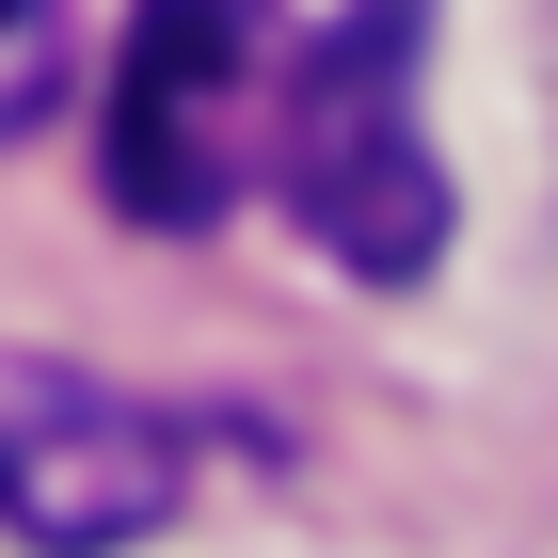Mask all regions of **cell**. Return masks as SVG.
<instances>
[{
    "label": "cell",
    "mask_w": 558,
    "mask_h": 558,
    "mask_svg": "<svg viewBox=\"0 0 558 558\" xmlns=\"http://www.w3.org/2000/svg\"><path fill=\"white\" fill-rule=\"evenodd\" d=\"M192 511V430L81 367H0V526L33 558H129Z\"/></svg>",
    "instance_id": "3957f363"
},
{
    "label": "cell",
    "mask_w": 558,
    "mask_h": 558,
    "mask_svg": "<svg viewBox=\"0 0 558 558\" xmlns=\"http://www.w3.org/2000/svg\"><path fill=\"white\" fill-rule=\"evenodd\" d=\"M64 96H81V33H64V0H0V144H33Z\"/></svg>",
    "instance_id": "277c9868"
},
{
    "label": "cell",
    "mask_w": 558,
    "mask_h": 558,
    "mask_svg": "<svg viewBox=\"0 0 558 558\" xmlns=\"http://www.w3.org/2000/svg\"><path fill=\"white\" fill-rule=\"evenodd\" d=\"M271 0H129L112 81H96V192L144 240H208L256 192L271 144Z\"/></svg>",
    "instance_id": "7a4b0ae2"
},
{
    "label": "cell",
    "mask_w": 558,
    "mask_h": 558,
    "mask_svg": "<svg viewBox=\"0 0 558 558\" xmlns=\"http://www.w3.org/2000/svg\"><path fill=\"white\" fill-rule=\"evenodd\" d=\"M430 0H336L271 81V175L288 223L351 288H415L447 256V160H430Z\"/></svg>",
    "instance_id": "6da1fadb"
}]
</instances>
